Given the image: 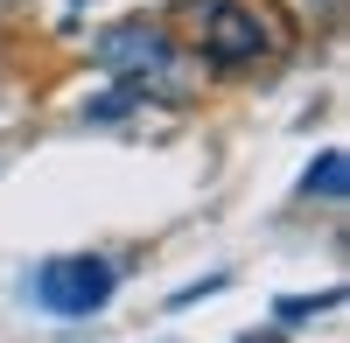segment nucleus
I'll use <instances>...</instances> for the list:
<instances>
[{
    "label": "nucleus",
    "instance_id": "6",
    "mask_svg": "<svg viewBox=\"0 0 350 343\" xmlns=\"http://www.w3.org/2000/svg\"><path fill=\"white\" fill-rule=\"evenodd\" d=\"M245 343H280V336H245Z\"/></svg>",
    "mask_w": 350,
    "mask_h": 343
},
{
    "label": "nucleus",
    "instance_id": "2",
    "mask_svg": "<svg viewBox=\"0 0 350 343\" xmlns=\"http://www.w3.org/2000/svg\"><path fill=\"white\" fill-rule=\"evenodd\" d=\"M183 21H189L196 56H203V64H217V70H239V64H252V56L273 49L267 14L245 8V0H189Z\"/></svg>",
    "mask_w": 350,
    "mask_h": 343
},
{
    "label": "nucleus",
    "instance_id": "3",
    "mask_svg": "<svg viewBox=\"0 0 350 343\" xmlns=\"http://www.w3.org/2000/svg\"><path fill=\"white\" fill-rule=\"evenodd\" d=\"M120 288V266L98 252H70V260H42L36 266V308L49 316H98Z\"/></svg>",
    "mask_w": 350,
    "mask_h": 343
},
{
    "label": "nucleus",
    "instance_id": "4",
    "mask_svg": "<svg viewBox=\"0 0 350 343\" xmlns=\"http://www.w3.org/2000/svg\"><path fill=\"white\" fill-rule=\"evenodd\" d=\"M343 176H350L343 148H323V154H315V168L301 176V196H323V204H336V196H343Z\"/></svg>",
    "mask_w": 350,
    "mask_h": 343
},
{
    "label": "nucleus",
    "instance_id": "1",
    "mask_svg": "<svg viewBox=\"0 0 350 343\" xmlns=\"http://www.w3.org/2000/svg\"><path fill=\"white\" fill-rule=\"evenodd\" d=\"M92 56L112 77H126V84H168V98L189 84V64H183V49H175V36L161 21H120V28H105V36L92 42Z\"/></svg>",
    "mask_w": 350,
    "mask_h": 343
},
{
    "label": "nucleus",
    "instance_id": "5",
    "mask_svg": "<svg viewBox=\"0 0 350 343\" xmlns=\"http://www.w3.org/2000/svg\"><path fill=\"white\" fill-rule=\"evenodd\" d=\"M336 294H323V301H315V294H280V323H308L315 316V308H329Z\"/></svg>",
    "mask_w": 350,
    "mask_h": 343
}]
</instances>
